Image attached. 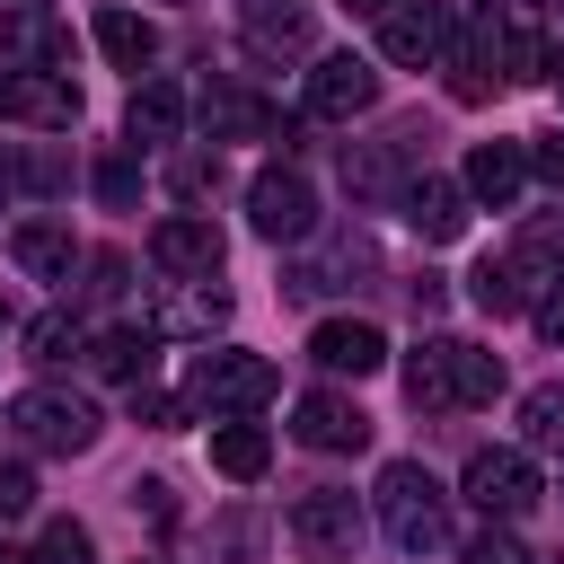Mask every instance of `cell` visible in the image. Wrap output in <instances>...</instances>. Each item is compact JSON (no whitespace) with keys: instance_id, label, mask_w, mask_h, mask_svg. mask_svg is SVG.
<instances>
[{"instance_id":"cell-1","label":"cell","mask_w":564,"mask_h":564,"mask_svg":"<svg viewBox=\"0 0 564 564\" xmlns=\"http://www.w3.org/2000/svg\"><path fill=\"white\" fill-rule=\"evenodd\" d=\"M405 397L423 414H449V405H494L502 397V361L485 344H458V335H432L405 352Z\"/></svg>"},{"instance_id":"cell-2","label":"cell","mask_w":564,"mask_h":564,"mask_svg":"<svg viewBox=\"0 0 564 564\" xmlns=\"http://www.w3.org/2000/svg\"><path fill=\"white\" fill-rule=\"evenodd\" d=\"M370 511H379V529H388L405 555L449 546V494L432 485V467H423V458H388V467H379V485H370Z\"/></svg>"},{"instance_id":"cell-3","label":"cell","mask_w":564,"mask_h":564,"mask_svg":"<svg viewBox=\"0 0 564 564\" xmlns=\"http://www.w3.org/2000/svg\"><path fill=\"white\" fill-rule=\"evenodd\" d=\"M273 388H282V370L264 361V352H203L194 370H185V414H256V405H273Z\"/></svg>"},{"instance_id":"cell-4","label":"cell","mask_w":564,"mask_h":564,"mask_svg":"<svg viewBox=\"0 0 564 564\" xmlns=\"http://www.w3.org/2000/svg\"><path fill=\"white\" fill-rule=\"evenodd\" d=\"M9 423H18V441L44 449V458H79V449L97 441V405H88V397H62V388L9 397Z\"/></svg>"},{"instance_id":"cell-5","label":"cell","mask_w":564,"mask_h":564,"mask_svg":"<svg viewBox=\"0 0 564 564\" xmlns=\"http://www.w3.org/2000/svg\"><path fill=\"white\" fill-rule=\"evenodd\" d=\"M458 494H467L485 520H520V511L538 502V467H529V449H476L467 476H458Z\"/></svg>"},{"instance_id":"cell-6","label":"cell","mask_w":564,"mask_h":564,"mask_svg":"<svg viewBox=\"0 0 564 564\" xmlns=\"http://www.w3.org/2000/svg\"><path fill=\"white\" fill-rule=\"evenodd\" d=\"M247 220H256V238H308L317 229V194H308V176L300 167H264L256 185H247Z\"/></svg>"},{"instance_id":"cell-7","label":"cell","mask_w":564,"mask_h":564,"mask_svg":"<svg viewBox=\"0 0 564 564\" xmlns=\"http://www.w3.org/2000/svg\"><path fill=\"white\" fill-rule=\"evenodd\" d=\"M220 229L212 220H194V212H167L159 229H150V264L159 273H176V282H220Z\"/></svg>"},{"instance_id":"cell-8","label":"cell","mask_w":564,"mask_h":564,"mask_svg":"<svg viewBox=\"0 0 564 564\" xmlns=\"http://www.w3.org/2000/svg\"><path fill=\"white\" fill-rule=\"evenodd\" d=\"M379 106V70L361 62V53H326L317 70H308V115L317 123H352V115H370Z\"/></svg>"},{"instance_id":"cell-9","label":"cell","mask_w":564,"mask_h":564,"mask_svg":"<svg viewBox=\"0 0 564 564\" xmlns=\"http://www.w3.org/2000/svg\"><path fill=\"white\" fill-rule=\"evenodd\" d=\"M0 115L35 123V132H70L79 123V88L62 70H18V79H0Z\"/></svg>"},{"instance_id":"cell-10","label":"cell","mask_w":564,"mask_h":564,"mask_svg":"<svg viewBox=\"0 0 564 564\" xmlns=\"http://www.w3.org/2000/svg\"><path fill=\"white\" fill-rule=\"evenodd\" d=\"M308 361L335 370V379H370V370H388V335H379L370 317H326V326L308 335Z\"/></svg>"},{"instance_id":"cell-11","label":"cell","mask_w":564,"mask_h":564,"mask_svg":"<svg viewBox=\"0 0 564 564\" xmlns=\"http://www.w3.org/2000/svg\"><path fill=\"white\" fill-rule=\"evenodd\" d=\"M291 432H300L308 449H361V441H370V414H361L344 388H308V397L291 405Z\"/></svg>"},{"instance_id":"cell-12","label":"cell","mask_w":564,"mask_h":564,"mask_svg":"<svg viewBox=\"0 0 564 564\" xmlns=\"http://www.w3.org/2000/svg\"><path fill=\"white\" fill-rule=\"evenodd\" d=\"M291 538H300L308 555H344V546L361 538V502H352V494H335V485H317V494H300V502H291Z\"/></svg>"},{"instance_id":"cell-13","label":"cell","mask_w":564,"mask_h":564,"mask_svg":"<svg viewBox=\"0 0 564 564\" xmlns=\"http://www.w3.org/2000/svg\"><path fill=\"white\" fill-rule=\"evenodd\" d=\"M238 35H247V53H264V62H300L308 35H317V18H308V0H247Z\"/></svg>"},{"instance_id":"cell-14","label":"cell","mask_w":564,"mask_h":564,"mask_svg":"<svg viewBox=\"0 0 564 564\" xmlns=\"http://www.w3.org/2000/svg\"><path fill=\"white\" fill-rule=\"evenodd\" d=\"M441 44H449V18H441V9H423V0H397V9L379 18V53H388V62H405V70L441 62Z\"/></svg>"},{"instance_id":"cell-15","label":"cell","mask_w":564,"mask_h":564,"mask_svg":"<svg viewBox=\"0 0 564 564\" xmlns=\"http://www.w3.org/2000/svg\"><path fill=\"white\" fill-rule=\"evenodd\" d=\"M520 185H529V150L520 141H476L467 150V203H494L502 212Z\"/></svg>"},{"instance_id":"cell-16","label":"cell","mask_w":564,"mask_h":564,"mask_svg":"<svg viewBox=\"0 0 564 564\" xmlns=\"http://www.w3.org/2000/svg\"><path fill=\"white\" fill-rule=\"evenodd\" d=\"M203 123H212V141H273L282 132V115L247 88H203Z\"/></svg>"},{"instance_id":"cell-17","label":"cell","mask_w":564,"mask_h":564,"mask_svg":"<svg viewBox=\"0 0 564 564\" xmlns=\"http://www.w3.org/2000/svg\"><path fill=\"white\" fill-rule=\"evenodd\" d=\"M405 220H414L432 247H449V238L467 229V185H449V176H414V185H405Z\"/></svg>"},{"instance_id":"cell-18","label":"cell","mask_w":564,"mask_h":564,"mask_svg":"<svg viewBox=\"0 0 564 564\" xmlns=\"http://www.w3.org/2000/svg\"><path fill=\"white\" fill-rule=\"evenodd\" d=\"M9 256H18V273H35V282H70V264H79V247H70L62 220H18V229H9Z\"/></svg>"},{"instance_id":"cell-19","label":"cell","mask_w":564,"mask_h":564,"mask_svg":"<svg viewBox=\"0 0 564 564\" xmlns=\"http://www.w3.org/2000/svg\"><path fill=\"white\" fill-rule=\"evenodd\" d=\"M212 467H220L229 485H256V476L273 467V441H264V423H247V414H220V423H212Z\"/></svg>"},{"instance_id":"cell-20","label":"cell","mask_w":564,"mask_h":564,"mask_svg":"<svg viewBox=\"0 0 564 564\" xmlns=\"http://www.w3.org/2000/svg\"><path fill=\"white\" fill-rule=\"evenodd\" d=\"M88 361H97V379L141 388V379H150V361H159V335H150V326H106V335L88 344Z\"/></svg>"},{"instance_id":"cell-21","label":"cell","mask_w":564,"mask_h":564,"mask_svg":"<svg viewBox=\"0 0 564 564\" xmlns=\"http://www.w3.org/2000/svg\"><path fill=\"white\" fill-rule=\"evenodd\" d=\"M97 53H106L115 70H150V62H159V26L132 18V9H106V18H97Z\"/></svg>"},{"instance_id":"cell-22","label":"cell","mask_w":564,"mask_h":564,"mask_svg":"<svg viewBox=\"0 0 564 564\" xmlns=\"http://www.w3.org/2000/svg\"><path fill=\"white\" fill-rule=\"evenodd\" d=\"M176 123H185V97H176L167 79H141L132 106H123V132H132V141H176Z\"/></svg>"},{"instance_id":"cell-23","label":"cell","mask_w":564,"mask_h":564,"mask_svg":"<svg viewBox=\"0 0 564 564\" xmlns=\"http://www.w3.org/2000/svg\"><path fill=\"white\" fill-rule=\"evenodd\" d=\"M220 326H229V291L220 282H185L167 300V317H159V335H220Z\"/></svg>"},{"instance_id":"cell-24","label":"cell","mask_w":564,"mask_h":564,"mask_svg":"<svg viewBox=\"0 0 564 564\" xmlns=\"http://www.w3.org/2000/svg\"><path fill=\"white\" fill-rule=\"evenodd\" d=\"M520 432H529V449H555L564 458V379H546V388L520 397Z\"/></svg>"},{"instance_id":"cell-25","label":"cell","mask_w":564,"mask_h":564,"mask_svg":"<svg viewBox=\"0 0 564 564\" xmlns=\"http://www.w3.org/2000/svg\"><path fill=\"white\" fill-rule=\"evenodd\" d=\"M467 300H476V308H494V317H511V308H529V300H520V282H511V264H502V256H485V264H476V273H467Z\"/></svg>"},{"instance_id":"cell-26","label":"cell","mask_w":564,"mask_h":564,"mask_svg":"<svg viewBox=\"0 0 564 564\" xmlns=\"http://www.w3.org/2000/svg\"><path fill=\"white\" fill-rule=\"evenodd\" d=\"M70 344H79V326H70V308H44V317L26 326V361H70Z\"/></svg>"},{"instance_id":"cell-27","label":"cell","mask_w":564,"mask_h":564,"mask_svg":"<svg viewBox=\"0 0 564 564\" xmlns=\"http://www.w3.org/2000/svg\"><path fill=\"white\" fill-rule=\"evenodd\" d=\"M35 564H97V538H88L79 520H53V529H44V555H35Z\"/></svg>"},{"instance_id":"cell-28","label":"cell","mask_w":564,"mask_h":564,"mask_svg":"<svg viewBox=\"0 0 564 564\" xmlns=\"http://www.w3.org/2000/svg\"><path fill=\"white\" fill-rule=\"evenodd\" d=\"M97 194H106V203H132V194H141V167H132L123 150H115V159H97Z\"/></svg>"},{"instance_id":"cell-29","label":"cell","mask_w":564,"mask_h":564,"mask_svg":"<svg viewBox=\"0 0 564 564\" xmlns=\"http://www.w3.org/2000/svg\"><path fill=\"white\" fill-rule=\"evenodd\" d=\"M529 176H546V185L564 194V132H538V141H529Z\"/></svg>"},{"instance_id":"cell-30","label":"cell","mask_w":564,"mask_h":564,"mask_svg":"<svg viewBox=\"0 0 564 564\" xmlns=\"http://www.w3.org/2000/svg\"><path fill=\"white\" fill-rule=\"evenodd\" d=\"M467 564H529V546L502 538V529H485V538H467Z\"/></svg>"},{"instance_id":"cell-31","label":"cell","mask_w":564,"mask_h":564,"mask_svg":"<svg viewBox=\"0 0 564 564\" xmlns=\"http://www.w3.org/2000/svg\"><path fill=\"white\" fill-rule=\"evenodd\" d=\"M132 511H150V520H159V529H167V520H176V502H167V485H159V476H141V485H132Z\"/></svg>"},{"instance_id":"cell-32","label":"cell","mask_w":564,"mask_h":564,"mask_svg":"<svg viewBox=\"0 0 564 564\" xmlns=\"http://www.w3.org/2000/svg\"><path fill=\"white\" fill-rule=\"evenodd\" d=\"M26 502H35V476L9 458V467H0V511H26Z\"/></svg>"},{"instance_id":"cell-33","label":"cell","mask_w":564,"mask_h":564,"mask_svg":"<svg viewBox=\"0 0 564 564\" xmlns=\"http://www.w3.org/2000/svg\"><path fill=\"white\" fill-rule=\"evenodd\" d=\"M538 326H546V335H555V344H564V282H555V291H546V300H538Z\"/></svg>"},{"instance_id":"cell-34","label":"cell","mask_w":564,"mask_h":564,"mask_svg":"<svg viewBox=\"0 0 564 564\" xmlns=\"http://www.w3.org/2000/svg\"><path fill=\"white\" fill-rule=\"evenodd\" d=\"M18 185H26V167H18L9 150H0V194H18Z\"/></svg>"},{"instance_id":"cell-35","label":"cell","mask_w":564,"mask_h":564,"mask_svg":"<svg viewBox=\"0 0 564 564\" xmlns=\"http://www.w3.org/2000/svg\"><path fill=\"white\" fill-rule=\"evenodd\" d=\"M344 9H352V18H388L397 0H344Z\"/></svg>"},{"instance_id":"cell-36","label":"cell","mask_w":564,"mask_h":564,"mask_svg":"<svg viewBox=\"0 0 564 564\" xmlns=\"http://www.w3.org/2000/svg\"><path fill=\"white\" fill-rule=\"evenodd\" d=\"M0 564H35V555H18V546H0Z\"/></svg>"}]
</instances>
